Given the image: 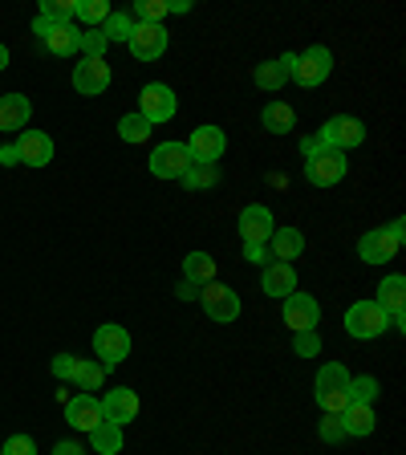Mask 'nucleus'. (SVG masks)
Here are the masks:
<instances>
[{"label": "nucleus", "mask_w": 406, "mask_h": 455, "mask_svg": "<svg viewBox=\"0 0 406 455\" xmlns=\"http://www.w3.org/2000/svg\"><path fill=\"white\" fill-rule=\"evenodd\" d=\"M0 455H37V443H33V435H9Z\"/></svg>", "instance_id": "obj_39"}, {"label": "nucleus", "mask_w": 406, "mask_h": 455, "mask_svg": "<svg viewBox=\"0 0 406 455\" xmlns=\"http://www.w3.org/2000/svg\"><path fill=\"white\" fill-rule=\"evenodd\" d=\"M284 325L293 333L317 330V325H322V305L313 301L309 293H289L284 297Z\"/></svg>", "instance_id": "obj_14"}, {"label": "nucleus", "mask_w": 406, "mask_h": 455, "mask_svg": "<svg viewBox=\"0 0 406 455\" xmlns=\"http://www.w3.org/2000/svg\"><path fill=\"white\" fill-rule=\"evenodd\" d=\"M317 142H322V147H333V151H341V155H350V147H362V142H366V126H362V118L338 114V118H330V123L322 126Z\"/></svg>", "instance_id": "obj_4"}, {"label": "nucleus", "mask_w": 406, "mask_h": 455, "mask_svg": "<svg viewBox=\"0 0 406 455\" xmlns=\"http://www.w3.org/2000/svg\"><path fill=\"white\" fill-rule=\"evenodd\" d=\"M386 228H390V232H394V236H398V240H406V220H402V216H398V220H390V224H386Z\"/></svg>", "instance_id": "obj_46"}, {"label": "nucleus", "mask_w": 406, "mask_h": 455, "mask_svg": "<svg viewBox=\"0 0 406 455\" xmlns=\"http://www.w3.org/2000/svg\"><path fill=\"white\" fill-rule=\"evenodd\" d=\"M268 252H273V260H297V256L305 252V236L297 232V228H273V236H268Z\"/></svg>", "instance_id": "obj_22"}, {"label": "nucleus", "mask_w": 406, "mask_h": 455, "mask_svg": "<svg viewBox=\"0 0 406 455\" xmlns=\"http://www.w3.org/2000/svg\"><path fill=\"white\" fill-rule=\"evenodd\" d=\"M0 163H4V167H17V147H12V142H9V147H0Z\"/></svg>", "instance_id": "obj_45"}, {"label": "nucleus", "mask_w": 406, "mask_h": 455, "mask_svg": "<svg viewBox=\"0 0 406 455\" xmlns=\"http://www.w3.org/2000/svg\"><path fill=\"white\" fill-rule=\"evenodd\" d=\"M346 171H350V155L333 151V147H313L309 155H305V180L313 183V188H338L341 180H346Z\"/></svg>", "instance_id": "obj_2"}, {"label": "nucleus", "mask_w": 406, "mask_h": 455, "mask_svg": "<svg viewBox=\"0 0 406 455\" xmlns=\"http://www.w3.org/2000/svg\"><path fill=\"white\" fill-rule=\"evenodd\" d=\"M317 435H322V443H341V439H346V431H341V419L338 415H325L322 427H317Z\"/></svg>", "instance_id": "obj_40"}, {"label": "nucleus", "mask_w": 406, "mask_h": 455, "mask_svg": "<svg viewBox=\"0 0 406 455\" xmlns=\"http://www.w3.org/2000/svg\"><path fill=\"white\" fill-rule=\"evenodd\" d=\"M147 167H151L155 180H183V171L191 167V155L183 142H159L155 155L147 159Z\"/></svg>", "instance_id": "obj_9"}, {"label": "nucleus", "mask_w": 406, "mask_h": 455, "mask_svg": "<svg viewBox=\"0 0 406 455\" xmlns=\"http://www.w3.org/2000/svg\"><path fill=\"white\" fill-rule=\"evenodd\" d=\"M183 147H187L191 163H219V155L227 151V134L219 131V126L203 123V126H195V131H191V139L183 142Z\"/></svg>", "instance_id": "obj_10"}, {"label": "nucleus", "mask_w": 406, "mask_h": 455, "mask_svg": "<svg viewBox=\"0 0 406 455\" xmlns=\"http://www.w3.org/2000/svg\"><path fill=\"white\" fill-rule=\"evenodd\" d=\"M211 276H216V260H211L208 252H187V260H183V281L211 284Z\"/></svg>", "instance_id": "obj_29"}, {"label": "nucleus", "mask_w": 406, "mask_h": 455, "mask_svg": "<svg viewBox=\"0 0 406 455\" xmlns=\"http://www.w3.org/2000/svg\"><path fill=\"white\" fill-rule=\"evenodd\" d=\"M175 110H179V102H175V90L163 82H151V85H142V94H139V114L147 118L151 126L159 123H171L175 118Z\"/></svg>", "instance_id": "obj_6"}, {"label": "nucleus", "mask_w": 406, "mask_h": 455, "mask_svg": "<svg viewBox=\"0 0 406 455\" xmlns=\"http://www.w3.org/2000/svg\"><path fill=\"white\" fill-rule=\"evenodd\" d=\"M49 370H53V379H61V382H74L77 358H74V354H57V358L49 362Z\"/></svg>", "instance_id": "obj_38"}, {"label": "nucleus", "mask_w": 406, "mask_h": 455, "mask_svg": "<svg viewBox=\"0 0 406 455\" xmlns=\"http://www.w3.org/2000/svg\"><path fill=\"white\" fill-rule=\"evenodd\" d=\"M151 131L155 126L147 123L142 114H123V118H118V134H123V142H147Z\"/></svg>", "instance_id": "obj_33"}, {"label": "nucleus", "mask_w": 406, "mask_h": 455, "mask_svg": "<svg viewBox=\"0 0 406 455\" xmlns=\"http://www.w3.org/2000/svg\"><path fill=\"white\" fill-rule=\"evenodd\" d=\"M94 354H98V362H102L106 370L123 366V362L131 358V333H126L123 325H114V322L98 325L94 330Z\"/></svg>", "instance_id": "obj_5"}, {"label": "nucleus", "mask_w": 406, "mask_h": 455, "mask_svg": "<svg viewBox=\"0 0 406 455\" xmlns=\"http://www.w3.org/2000/svg\"><path fill=\"white\" fill-rule=\"evenodd\" d=\"M77 53H82L85 61H94V57H106L102 28H82V37H77Z\"/></svg>", "instance_id": "obj_35"}, {"label": "nucleus", "mask_w": 406, "mask_h": 455, "mask_svg": "<svg viewBox=\"0 0 406 455\" xmlns=\"http://www.w3.org/2000/svg\"><path fill=\"white\" fill-rule=\"evenodd\" d=\"M106 382V366L102 362H90V358H77V370H74V387L82 395H94L98 387Z\"/></svg>", "instance_id": "obj_27"}, {"label": "nucleus", "mask_w": 406, "mask_h": 455, "mask_svg": "<svg viewBox=\"0 0 406 455\" xmlns=\"http://www.w3.org/2000/svg\"><path fill=\"white\" fill-rule=\"evenodd\" d=\"M167 12H191V0H167Z\"/></svg>", "instance_id": "obj_47"}, {"label": "nucleus", "mask_w": 406, "mask_h": 455, "mask_svg": "<svg viewBox=\"0 0 406 455\" xmlns=\"http://www.w3.org/2000/svg\"><path fill=\"white\" fill-rule=\"evenodd\" d=\"M175 297H179V301H199V289L191 281H179V289H175Z\"/></svg>", "instance_id": "obj_43"}, {"label": "nucleus", "mask_w": 406, "mask_h": 455, "mask_svg": "<svg viewBox=\"0 0 406 455\" xmlns=\"http://www.w3.org/2000/svg\"><path fill=\"white\" fill-rule=\"evenodd\" d=\"M66 423L74 427V431H94L98 423H106L98 395H74L69 398L66 403Z\"/></svg>", "instance_id": "obj_18"}, {"label": "nucleus", "mask_w": 406, "mask_h": 455, "mask_svg": "<svg viewBox=\"0 0 406 455\" xmlns=\"http://www.w3.org/2000/svg\"><path fill=\"white\" fill-rule=\"evenodd\" d=\"M260 126H265L268 134H289L297 126V114L289 102H268L265 110H260Z\"/></svg>", "instance_id": "obj_24"}, {"label": "nucleus", "mask_w": 406, "mask_h": 455, "mask_svg": "<svg viewBox=\"0 0 406 455\" xmlns=\"http://www.w3.org/2000/svg\"><path fill=\"white\" fill-rule=\"evenodd\" d=\"M131 33H134L131 12H110V17L102 20V37H106V45H114V41H131Z\"/></svg>", "instance_id": "obj_32"}, {"label": "nucleus", "mask_w": 406, "mask_h": 455, "mask_svg": "<svg viewBox=\"0 0 406 455\" xmlns=\"http://www.w3.org/2000/svg\"><path fill=\"white\" fill-rule=\"evenodd\" d=\"M273 228H276V220L265 204H248V208L240 212V236H244V244H268Z\"/></svg>", "instance_id": "obj_16"}, {"label": "nucleus", "mask_w": 406, "mask_h": 455, "mask_svg": "<svg viewBox=\"0 0 406 455\" xmlns=\"http://www.w3.org/2000/svg\"><path fill=\"white\" fill-rule=\"evenodd\" d=\"M341 431L354 439H366L374 435V427H378V419H374V407H366V403H350V407L341 411Z\"/></svg>", "instance_id": "obj_21"}, {"label": "nucleus", "mask_w": 406, "mask_h": 455, "mask_svg": "<svg viewBox=\"0 0 406 455\" xmlns=\"http://www.w3.org/2000/svg\"><path fill=\"white\" fill-rule=\"evenodd\" d=\"M0 69H9V45H0Z\"/></svg>", "instance_id": "obj_49"}, {"label": "nucleus", "mask_w": 406, "mask_h": 455, "mask_svg": "<svg viewBox=\"0 0 406 455\" xmlns=\"http://www.w3.org/2000/svg\"><path fill=\"white\" fill-rule=\"evenodd\" d=\"M74 90L85 98H98L110 90V66H106V57H94V61H77L74 66Z\"/></svg>", "instance_id": "obj_12"}, {"label": "nucleus", "mask_w": 406, "mask_h": 455, "mask_svg": "<svg viewBox=\"0 0 406 455\" xmlns=\"http://www.w3.org/2000/svg\"><path fill=\"white\" fill-rule=\"evenodd\" d=\"M374 301L386 309V317H390V313H402L406 309V276L402 273L386 276V281L378 284V297H374Z\"/></svg>", "instance_id": "obj_25"}, {"label": "nucleus", "mask_w": 406, "mask_h": 455, "mask_svg": "<svg viewBox=\"0 0 406 455\" xmlns=\"http://www.w3.org/2000/svg\"><path fill=\"white\" fill-rule=\"evenodd\" d=\"M110 4L106 0H74V20H82L85 28H102V20L110 17Z\"/></svg>", "instance_id": "obj_30"}, {"label": "nucleus", "mask_w": 406, "mask_h": 455, "mask_svg": "<svg viewBox=\"0 0 406 455\" xmlns=\"http://www.w3.org/2000/svg\"><path fill=\"white\" fill-rule=\"evenodd\" d=\"M12 147H17V159L25 167H49L53 163V139L45 131H20Z\"/></svg>", "instance_id": "obj_15"}, {"label": "nucleus", "mask_w": 406, "mask_h": 455, "mask_svg": "<svg viewBox=\"0 0 406 455\" xmlns=\"http://www.w3.org/2000/svg\"><path fill=\"white\" fill-rule=\"evenodd\" d=\"M244 260L248 265H268V248L265 244H244Z\"/></svg>", "instance_id": "obj_41"}, {"label": "nucleus", "mask_w": 406, "mask_h": 455, "mask_svg": "<svg viewBox=\"0 0 406 455\" xmlns=\"http://www.w3.org/2000/svg\"><path fill=\"white\" fill-rule=\"evenodd\" d=\"M260 289H265L268 297H289V293H297V273H293V265H284V260H268L265 265V276H260Z\"/></svg>", "instance_id": "obj_19"}, {"label": "nucleus", "mask_w": 406, "mask_h": 455, "mask_svg": "<svg viewBox=\"0 0 406 455\" xmlns=\"http://www.w3.org/2000/svg\"><path fill=\"white\" fill-rule=\"evenodd\" d=\"M390 330V317L378 301H354L346 309V333L358 341H370V338H382Z\"/></svg>", "instance_id": "obj_3"}, {"label": "nucleus", "mask_w": 406, "mask_h": 455, "mask_svg": "<svg viewBox=\"0 0 406 455\" xmlns=\"http://www.w3.org/2000/svg\"><path fill=\"white\" fill-rule=\"evenodd\" d=\"M77 37H82V28L69 20V25H49V33L41 41H45V49L49 53H57V57H69V53H77Z\"/></svg>", "instance_id": "obj_23"}, {"label": "nucleus", "mask_w": 406, "mask_h": 455, "mask_svg": "<svg viewBox=\"0 0 406 455\" xmlns=\"http://www.w3.org/2000/svg\"><path fill=\"white\" fill-rule=\"evenodd\" d=\"M53 455H90L82 443H74V439H61V443L53 447Z\"/></svg>", "instance_id": "obj_42"}, {"label": "nucleus", "mask_w": 406, "mask_h": 455, "mask_svg": "<svg viewBox=\"0 0 406 455\" xmlns=\"http://www.w3.org/2000/svg\"><path fill=\"white\" fill-rule=\"evenodd\" d=\"M293 350L301 354V358H317V354H322V333H317V330L293 333Z\"/></svg>", "instance_id": "obj_37"}, {"label": "nucleus", "mask_w": 406, "mask_h": 455, "mask_svg": "<svg viewBox=\"0 0 406 455\" xmlns=\"http://www.w3.org/2000/svg\"><path fill=\"white\" fill-rule=\"evenodd\" d=\"M183 188L187 191H208L219 183V163H191L187 171H183Z\"/></svg>", "instance_id": "obj_26"}, {"label": "nucleus", "mask_w": 406, "mask_h": 455, "mask_svg": "<svg viewBox=\"0 0 406 455\" xmlns=\"http://www.w3.org/2000/svg\"><path fill=\"white\" fill-rule=\"evenodd\" d=\"M252 82L260 85V90H281L289 77H284V69H281V61H260V66L252 69Z\"/></svg>", "instance_id": "obj_34"}, {"label": "nucleus", "mask_w": 406, "mask_h": 455, "mask_svg": "<svg viewBox=\"0 0 406 455\" xmlns=\"http://www.w3.org/2000/svg\"><path fill=\"white\" fill-rule=\"evenodd\" d=\"M346 395H350V403H366V407H374V398L382 395V387H378L374 374H358V379H350Z\"/></svg>", "instance_id": "obj_31"}, {"label": "nucleus", "mask_w": 406, "mask_h": 455, "mask_svg": "<svg viewBox=\"0 0 406 455\" xmlns=\"http://www.w3.org/2000/svg\"><path fill=\"white\" fill-rule=\"evenodd\" d=\"M398 248H402V240H398L390 228H374V232H366V236L358 240V256L366 265H386V260L398 256Z\"/></svg>", "instance_id": "obj_11"}, {"label": "nucleus", "mask_w": 406, "mask_h": 455, "mask_svg": "<svg viewBox=\"0 0 406 455\" xmlns=\"http://www.w3.org/2000/svg\"><path fill=\"white\" fill-rule=\"evenodd\" d=\"M346 387H350V370L341 366V362H325V366L317 370V382H313L317 407H322L325 415H341V411L350 407V395H346Z\"/></svg>", "instance_id": "obj_1"}, {"label": "nucleus", "mask_w": 406, "mask_h": 455, "mask_svg": "<svg viewBox=\"0 0 406 455\" xmlns=\"http://www.w3.org/2000/svg\"><path fill=\"white\" fill-rule=\"evenodd\" d=\"M33 33H37V37H45V33H49V20L37 17V20H33Z\"/></svg>", "instance_id": "obj_48"}, {"label": "nucleus", "mask_w": 406, "mask_h": 455, "mask_svg": "<svg viewBox=\"0 0 406 455\" xmlns=\"http://www.w3.org/2000/svg\"><path fill=\"white\" fill-rule=\"evenodd\" d=\"M199 305H203V313L219 325H227V322H236L240 317V293L236 289H227V284H216V281L199 289Z\"/></svg>", "instance_id": "obj_7"}, {"label": "nucleus", "mask_w": 406, "mask_h": 455, "mask_svg": "<svg viewBox=\"0 0 406 455\" xmlns=\"http://www.w3.org/2000/svg\"><path fill=\"white\" fill-rule=\"evenodd\" d=\"M281 61V69H284V77L293 82V69H297V53H284V57H276Z\"/></svg>", "instance_id": "obj_44"}, {"label": "nucleus", "mask_w": 406, "mask_h": 455, "mask_svg": "<svg viewBox=\"0 0 406 455\" xmlns=\"http://www.w3.org/2000/svg\"><path fill=\"white\" fill-rule=\"evenodd\" d=\"M90 447H94L98 455H118V451H123V427L98 423L94 431H90Z\"/></svg>", "instance_id": "obj_28"}, {"label": "nucleus", "mask_w": 406, "mask_h": 455, "mask_svg": "<svg viewBox=\"0 0 406 455\" xmlns=\"http://www.w3.org/2000/svg\"><path fill=\"white\" fill-rule=\"evenodd\" d=\"M102 419L106 423H114V427H126V423H134V415H139V395H134L131 387H114V390H106L102 398Z\"/></svg>", "instance_id": "obj_13"}, {"label": "nucleus", "mask_w": 406, "mask_h": 455, "mask_svg": "<svg viewBox=\"0 0 406 455\" xmlns=\"http://www.w3.org/2000/svg\"><path fill=\"white\" fill-rule=\"evenodd\" d=\"M167 28L163 25H134V33H131V53L139 57V61H155V57H163L167 53Z\"/></svg>", "instance_id": "obj_17"}, {"label": "nucleus", "mask_w": 406, "mask_h": 455, "mask_svg": "<svg viewBox=\"0 0 406 455\" xmlns=\"http://www.w3.org/2000/svg\"><path fill=\"white\" fill-rule=\"evenodd\" d=\"M330 74H333V53L325 45H309L305 53H297V69H293L297 85L313 90V85H322Z\"/></svg>", "instance_id": "obj_8"}, {"label": "nucleus", "mask_w": 406, "mask_h": 455, "mask_svg": "<svg viewBox=\"0 0 406 455\" xmlns=\"http://www.w3.org/2000/svg\"><path fill=\"white\" fill-rule=\"evenodd\" d=\"M41 17L49 25H69L74 20V0H41Z\"/></svg>", "instance_id": "obj_36"}, {"label": "nucleus", "mask_w": 406, "mask_h": 455, "mask_svg": "<svg viewBox=\"0 0 406 455\" xmlns=\"http://www.w3.org/2000/svg\"><path fill=\"white\" fill-rule=\"evenodd\" d=\"M33 118V102L25 94H0V131H25Z\"/></svg>", "instance_id": "obj_20"}]
</instances>
